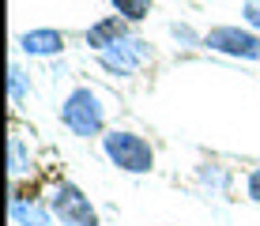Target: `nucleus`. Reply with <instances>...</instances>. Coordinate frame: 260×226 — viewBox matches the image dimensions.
Instances as JSON below:
<instances>
[{
	"label": "nucleus",
	"instance_id": "obj_1",
	"mask_svg": "<svg viewBox=\"0 0 260 226\" xmlns=\"http://www.w3.org/2000/svg\"><path fill=\"white\" fill-rule=\"evenodd\" d=\"M102 155L110 162L113 170H121V174H151L155 170V143L147 140V136H140L136 128H106L102 132Z\"/></svg>",
	"mask_w": 260,
	"mask_h": 226
},
{
	"label": "nucleus",
	"instance_id": "obj_2",
	"mask_svg": "<svg viewBox=\"0 0 260 226\" xmlns=\"http://www.w3.org/2000/svg\"><path fill=\"white\" fill-rule=\"evenodd\" d=\"M60 124L76 140H102L106 132V102L91 83H76L60 102Z\"/></svg>",
	"mask_w": 260,
	"mask_h": 226
},
{
	"label": "nucleus",
	"instance_id": "obj_3",
	"mask_svg": "<svg viewBox=\"0 0 260 226\" xmlns=\"http://www.w3.org/2000/svg\"><path fill=\"white\" fill-rule=\"evenodd\" d=\"M94 57H98V68L102 72H110L117 79H132L147 64H155V45L147 38H140V34H128L124 42L110 45L106 53H94Z\"/></svg>",
	"mask_w": 260,
	"mask_h": 226
},
{
	"label": "nucleus",
	"instance_id": "obj_4",
	"mask_svg": "<svg viewBox=\"0 0 260 226\" xmlns=\"http://www.w3.org/2000/svg\"><path fill=\"white\" fill-rule=\"evenodd\" d=\"M204 49L222 53L230 60H245V64H256L260 60V34L249 30L245 23H219L211 30H204Z\"/></svg>",
	"mask_w": 260,
	"mask_h": 226
},
{
	"label": "nucleus",
	"instance_id": "obj_5",
	"mask_svg": "<svg viewBox=\"0 0 260 226\" xmlns=\"http://www.w3.org/2000/svg\"><path fill=\"white\" fill-rule=\"evenodd\" d=\"M49 207L60 226H102L98 222V207L76 181H57L49 188Z\"/></svg>",
	"mask_w": 260,
	"mask_h": 226
},
{
	"label": "nucleus",
	"instance_id": "obj_6",
	"mask_svg": "<svg viewBox=\"0 0 260 226\" xmlns=\"http://www.w3.org/2000/svg\"><path fill=\"white\" fill-rule=\"evenodd\" d=\"M64 30H53V26H34V30H23L19 34V53L23 57H34V60H53L64 53Z\"/></svg>",
	"mask_w": 260,
	"mask_h": 226
},
{
	"label": "nucleus",
	"instance_id": "obj_7",
	"mask_svg": "<svg viewBox=\"0 0 260 226\" xmlns=\"http://www.w3.org/2000/svg\"><path fill=\"white\" fill-rule=\"evenodd\" d=\"M15 226H53V207H49V196H34V192H19L15 188L12 196V207H8Z\"/></svg>",
	"mask_w": 260,
	"mask_h": 226
},
{
	"label": "nucleus",
	"instance_id": "obj_8",
	"mask_svg": "<svg viewBox=\"0 0 260 226\" xmlns=\"http://www.w3.org/2000/svg\"><path fill=\"white\" fill-rule=\"evenodd\" d=\"M128 34H132V23H128V19H121V15L113 12V15H102V19H94L91 26H87L83 42H87V49H94V53H106L110 45L124 42Z\"/></svg>",
	"mask_w": 260,
	"mask_h": 226
},
{
	"label": "nucleus",
	"instance_id": "obj_9",
	"mask_svg": "<svg viewBox=\"0 0 260 226\" xmlns=\"http://www.w3.org/2000/svg\"><path fill=\"white\" fill-rule=\"evenodd\" d=\"M196 185H200L204 192H211V196H226L230 185H234V174H230L222 162H200V166H196Z\"/></svg>",
	"mask_w": 260,
	"mask_h": 226
},
{
	"label": "nucleus",
	"instance_id": "obj_10",
	"mask_svg": "<svg viewBox=\"0 0 260 226\" xmlns=\"http://www.w3.org/2000/svg\"><path fill=\"white\" fill-rule=\"evenodd\" d=\"M8 174H12L15 185H19L23 177L34 174V155H30V147H26V140L19 132L8 136Z\"/></svg>",
	"mask_w": 260,
	"mask_h": 226
},
{
	"label": "nucleus",
	"instance_id": "obj_11",
	"mask_svg": "<svg viewBox=\"0 0 260 226\" xmlns=\"http://www.w3.org/2000/svg\"><path fill=\"white\" fill-rule=\"evenodd\" d=\"M110 4H113V12H117L121 19H128L132 26H136V23H143L151 15L155 0H110Z\"/></svg>",
	"mask_w": 260,
	"mask_h": 226
},
{
	"label": "nucleus",
	"instance_id": "obj_12",
	"mask_svg": "<svg viewBox=\"0 0 260 226\" xmlns=\"http://www.w3.org/2000/svg\"><path fill=\"white\" fill-rule=\"evenodd\" d=\"M26 98H30V87H26V76H23V68L15 64H8V102L12 106H23Z\"/></svg>",
	"mask_w": 260,
	"mask_h": 226
},
{
	"label": "nucleus",
	"instance_id": "obj_13",
	"mask_svg": "<svg viewBox=\"0 0 260 226\" xmlns=\"http://www.w3.org/2000/svg\"><path fill=\"white\" fill-rule=\"evenodd\" d=\"M170 38L177 45H185V49H196V45H204V34L192 30L189 23H170Z\"/></svg>",
	"mask_w": 260,
	"mask_h": 226
},
{
	"label": "nucleus",
	"instance_id": "obj_14",
	"mask_svg": "<svg viewBox=\"0 0 260 226\" xmlns=\"http://www.w3.org/2000/svg\"><path fill=\"white\" fill-rule=\"evenodd\" d=\"M241 23L260 34V0H245V4H241Z\"/></svg>",
	"mask_w": 260,
	"mask_h": 226
},
{
	"label": "nucleus",
	"instance_id": "obj_15",
	"mask_svg": "<svg viewBox=\"0 0 260 226\" xmlns=\"http://www.w3.org/2000/svg\"><path fill=\"white\" fill-rule=\"evenodd\" d=\"M245 200L249 204H260V162L245 174Z\"/></svg>",
	"mask_w": 260,
	"mask_h": 226
}]
</instances>
